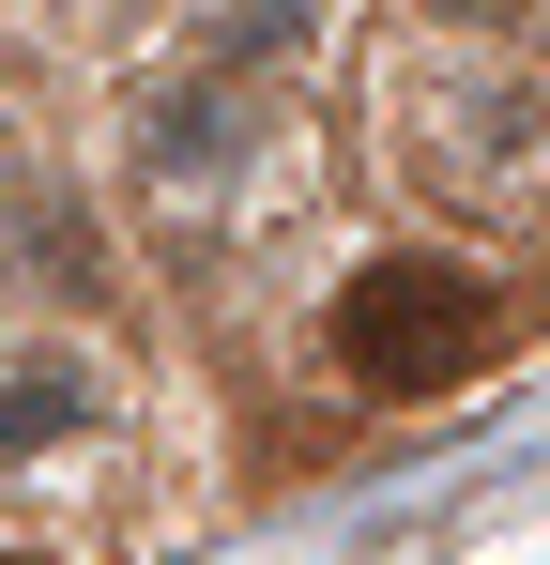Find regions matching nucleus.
Listing matches in <instances>:
<instances>
[{"label": "nucleus", "instance_id": "f257e3e1", "mask_svg": "<svg viewBox=\"0 0 550 565\" xmlns=\"http://www.w3.org/2000/svg\"><path fill=\"white\" fill-rule=\"evenodd\" d=\"M489 337H505V290L474 260H367L337 290V367L367 397H444V382L489 367Z\"/></svg>", "mask_w": 550, "mask_h": 565}, {"label": "nucleus", "instance_id": "f03ea898", "mask_svg": "<svg viewBox=\"0 0 550 565\" xmlns=\"http://www.w3.org/2000/svg\"><path fill=\"white\" fill-rule=\"evenodd\" d=\"M77 413H92V367H15V382H0V473H15V459H46Z\"/></svg>", "mask_w": 550, "mask_h": 565}, {"label": "nucleus", "instance_id": "7ed1b4c3", "mask_svg": "<svg viewBox=\"0 0 550 565\" xmlns=\"http://www.w3.org/2000/svg\"><path fill=\"white\" fill-rule=\"evenodd\" d=\"M458 15H520V0H458Z\"/></svg>", "mask_w": 550, "mask_h": 565}]
</instances>
